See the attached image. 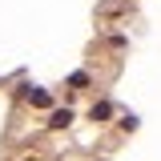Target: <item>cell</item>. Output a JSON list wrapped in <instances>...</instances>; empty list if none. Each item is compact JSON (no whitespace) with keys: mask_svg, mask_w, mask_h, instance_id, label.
<instances>
[{"mask_svg":"<svg viewBox=\"0 0 161 161\" xmlns=\"http://www.w3.org/2000/svg\"><path fill=\"white\" fill-rule=\"evenodd\" d=\"M24 97L32 101V105H40V109H44V105H48V93H44V89H32V85H28V89H24Z\"/></svg>","mask_w":161,"mask_h":161,"instance_id":"6da1fadb","label":"cell"},{"mask_svg":"<svg viewBox=\"0 0 161 161\" xmlns=\"http://www.w3.org/2000/svg\"><path fill=\"white\" fill-rule=\"evenodd\" d=\"M69 121H73V113H69V109H57V113H53V121H48V125H53V129H64Z\"/></svg>","mask_w":161,"mask_h":161,"instance_id":"7a4b0ae2","label":"cell"},{"mask_svg":"<svg viewBox=\"0 0 161 161\" xmlns=\"http://www.w3.org/2000/svg\"><path fill=\"white\" fill-rule=\"evenodd\" d=\"M109 117V105H93V121H105Z\"/></svg>","mask_w":161,"mask_h":161,"instance_id":"3957f363","label":"cell"}]
</instances>
